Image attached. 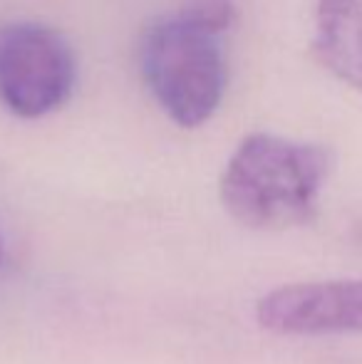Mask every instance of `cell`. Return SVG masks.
Here are the masks:
<instances>
[{
  "mask_svg": "<svg viewBox=\"0 0 362 364\" xmlns=\"http://www.w3.org/2000/svg\"><path fill=\"white\" fill-rule=\"evenodd\" d=\"M231 20V0H186L142 40L147 85L179 127H201L221 107L228 85L223 33Z\"/></svg>",
  "mask_w": 362,
  "mask_h": 364,
  "instance_id": "cell-1",
  "label": "cell"
},
{
  "mask_svg": "<svg viewBox=\"0 0 362 364\" xmlns=\"http://www.w3.org/2000/svg\"><path fill=\"white\" fill-rule=\"evenodd\" d=\"M330 173V151L275 134H251L221 176V201L238 223L283 230L313 218Z\"/></svg>",
  "mask_w": 362,
  "mask_h": 364,
  "instance_id": "cell-2",
  "label": "cell"
},
{
  "mask_svg": "<svg viewBox=\"0 0 362 364\" xmlns=\"http://www.w3.org/2000/svg\"><path fill=\"white\" fill-rule=\"evenodd\" d=\"M78 63L70 43L48 25L0 28V102L13 114L38 119L70 100Z\"/></svg>",
  "mask_w": 362,
  "mask_h": 364,
  "instance_id": "cell-3",
  "label": "cell"
},
{
  "mask_svg": "<svg viewBox=\"0 0 362 364\" xmlns=\"http://www.w3.org/2000/svg\"><path fill=\"white\" fill-rule=\"evenodd\" d=\"M256 317L273 335H362V280L283 285L258 300Z\"/></svg>",
  "mask_w": 362,
  "mask_h": 364,
  "instance_id": "cell-4",
  "label": "cell"
},
{
  "mask_svg": "<svg viewBox=\"0 0 362 364\" xmlns=\"http://www.w3.org/2000/svg\"><path fill=\"white\" fill-rule=\"evenodd\" d=\"M313 53L323 68L362 92V0L315 3Z\"/></svg>",
  "mask_w": 362,
  "mask_h": 364,
  "instance_id": "cell-5",
  "label": "cell"
},
{
  "mask_svg": "<svg viewBox=\"0 0 362 364\" xmlns=\"http://www.w3.org/2000/svg\"><path fill=\"white\" fill-rule=\"evenodd\" d=\"M0 255H3V248H0Z\"/></svg>",
  "mask_w": 362,
  "mask_h": 364,
  "instance_id": "cell-6",
  "label": "cell"
}]
</instances>
